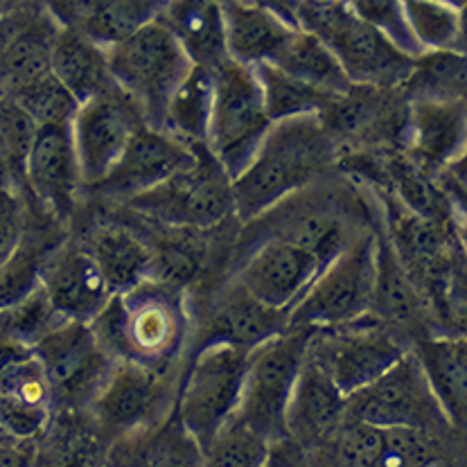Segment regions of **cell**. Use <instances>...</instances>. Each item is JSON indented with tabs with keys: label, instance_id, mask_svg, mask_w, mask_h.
Listing matches in <instances>:
<instances>
[{
	"label": "cell",
	"instance_id": "cell-1",
	"mask_svg": "<svg viewBox=\"0 0 467 467\" xmlns=\"http://www.w3.org/2000/svg\"><path fill=\"white\" fill-rule=\"evenodd\" d=\"M330 147L318 116L271 122L251 163L231 181L235 213L251 222L287 202L326 170Z\"/></svg>",
	"mask_w": 467,
	"mask_h": 467
},
{
	"label": "cell",
	"instance_id": "cell-2",
	"mask_svg": "<svg viewBox=\"0 0 467 467\" xmlns=\"http://www.w3.org/2000/svg\"><path fill=\"white\" fill-rule=\"evenodd\" d=\"M90 327L113 361H133L161 373L183 348L188 312L174 287L145 278L127 292L111 294Z\"/></svg>",
	"mask_w": 467,
	"mask_h": 467
},
{
	"label": "cell",
	"instance_id": "cell-3",
	"mask_svg": "<svg viewBox=\"0 0 467 467\" xmlns=\"http://www.w3.org/2000/svg\"><path fill=\"white\" fill-rule=\"evenodd\" d=\"M294 21L335 52L352 84L386 90L411 73L413 57L357 16L346 0H298Z\"/></svg>",
	"mask_w": 467,
	"mask_h": 467
},
{
	"label": "cell",
	"instance_id": "cell-4",
	"mask_svg": "<svg viewBox=\"0 0 467 467\" xmlns=\"http://www.w3.org/2000/svg\"><path fill=\"white\" fill-rule=\"evenodd\" d=\"M113 84L131 99L147 125L163 129L170 95L192 61L163 18H147L122 39L104 46Z\"/></svg>",
	"mask_w": 467,
	"mask_h": 467
},
{
	"label": "cell",
	"instance_id": "cell-5",
	"mask_svg": "<svg viewBox=\"0 0 467 467\" xmlns=\"http://www.w3.org/2000/svg\"><path fill=\"white\" fill-rule=\"evenodd\" d=\"M375 285V235L361 233L321 266L305 294L289 309V327L321 330L370 314Z\"/></svg>",
	"mask_w": 467,
	"mask_h": 467
},
{
	"label": "cell",
	"instance_id": "cell-6",
	"mask_svg": "<svg viewBox=\"0 0 467 467\" xmlns=\"http://www.w3.org/2000/svg\"><path fill=\"white\" fill-rule=\"evenodd\" d=\"M314 330L287 327L251 348L235 413L269 442L287 438V404Z\"/></svg>",
	"mask_w": 467,
	"mask_h": 467
},
{
	"label": "cell",
	"instance_id": "cell-7",
	"mask_svg": "<svg viewBox=\"0 0 467 467\" xmlns=\"http://www.w3.org/2000/svg\"><path fill=\"white\" fill-rule=\"evenodd\" d=\"M214 95L206 147L231 181L255 156L271 120L254 68L223 59L213 68Z\"/></svg>",
	"mask_w": 467,
	"mask_h": 467
},
{
	"label": "cell",
	"instance_id": "cell-8",
	"mask_svg": "<svg viewBox=\"0 0 467 467\" xmlns=\"http://www.w3.org/2000/svg\"><path fill=\"white\" fill-rule=\"evenodd\" d=\"M249 350L235 343L211 341L199 348L179 395L181 427L203 450L213 433L240 402Z\"/></svg>",
	"mask_w": 467,
	"mask_h": 467
},
{
	"label": "cell",
	"instance_id": "cell-9",
	"mask_svg": "<svg viewBox=\"0 0 467 467\" xmlns=\"http://www.w3.org/2000/svg\"><path fill=\"white\" fill-rule=\"evenodd\" d=\"M197 147L190 168L176 171L168 181L147 192L129 197L136 211L171 226L211 228L235 213L231 176L206 145Z\"/></svg>",
	"mask_w": 467,
	"mask_h": 467
},
{
	"label": "cell",
	"instance_id": "cell-10",
	"mask_svg": "<svg viewBox=\"0 0 467 467\" xmlns=\"http://www.w3.org/2000/svg\"><path fill=\"white\" fill-rule=\"evenodd\" d=\"M346 416L375 427H451L429 386L416 352L409 348L384 375L346 398Z\"/></svg>",
	"mask_w": 467,
	"mask_h": 467
},
{
	"label": "cell",
	"instance_id": "cell-11",
	"mask_svg": "<svg viewBox=\"0 0 467 467\" xmlns=\"http://www.w3.org/2000/svg\"><path fill=\"white\" fill-rule=\"evenodd\" d=\"M35 357L41 361L52 398L78 404L95 398L113 359L95 339L90 323L66 318L35 343Z\"/></svg>",
	"mask_w": 467,
	"mask_h": 467
},
{
	"label": "cell",
	"instance_id": "cell-12",
	"mask_svg": "<svg viewBox=\"0 0 467 467\" xmlns=\"http://www.w3.org/2000/svg\"><path fill=\"white\" fill-rule=\"evenodd\" d=\"M364 318L337 326L335 332L317 341L309 337L307 343L309 355L326 366L346 395L375 382L409 350L390 327H384V321L364 326Z\"/></svg>",
	"mask_w": 467,
	"mask_h": 467
},
{
	"label": "cell",
	"instance_id": "cell-13",
	"mask_svg": "<svg viewBox=\"0 0 467 467\" xmlns=\"http://www.w3.org/2000/svg\"><path fill=\"white\" fill-rule=\"evenodd\" d=\"M140 125L145 120L118 86L79 104L70 120V133L82 183H99Z\"/></svg>",
	"mask_w": 467,
	"mask_h": 467
},
{
	"label": "cell",
	"instance_id": "cell-14",
	"mask_svg": "<svg viewBox=\"0 0 467 467\" xmlns=\"http://www.w3.org/2000/svg\"><path fill=\"white\" fill-rule=\"evenodd\" d=\"M194 159L197 147L145 122L133 131L113 168L93 188L113 197H136L168 181L176 171L190 168Z\"/></svg>",
	"mask_w": 467,
	"mask_h": 467
},
{
	"label": "cell",
	"instance_id": "cell-15",
	"mask_svg": "<svg viewBox=\"0 0 467 467\" xmlns=\"http://www.w3.org/2000/svg\"><path fill=\"white\" fill-rule=\"evenodd\" d=\"M321 266L309 251L271 237L242 265L237 285L260 303L289 314Z\"/></svg>",
	"mask_w": 467,
	"mask_h": 467
},
{
	"label": "cell",
	"instance_id": "cell-16",
	"mask_svg": "<svg viewBox=\"0 0 467 467\" xmlns=\"http://www.w3.org/2000/svg\"><path fill=\"white\" fill-rule=\"evenodd\" d=\"M163 402L159 370L133 361H118L104 384L90 400L99 427L116 436H131L138 429L151 427V418Z\"/></svg>",
	"mask_w": 467,
	"mask_h": 467
},
{
	"label": "cell",
	"instance_id": "cell-17",
	"mask_svg": "<svg viewBox=\"0 0 467 467\" xmlns=\"http://www.w3.org/2000/svg\"><path fill=\"white\" fill-rule=\"evenodd\" d=\"M23 171L36 197L57 213L73 208L75 192L82 183L75 154L70 122L35 129L23 161Z\"/></svg>",
	"mask_w": 467,
	"mask_h": 467
},
{
	"label": "cell",
	"instance_id": "cell-18",
	"mask_svg": "<svg viewBox=\"0 0 467 467\" xmlns=\"http://www.w3.org/2000/svg\"><path fill=\"white\" fill-rule=\"evenodd\" d=\"M39 275L57 312L73 321H93L113 294L88 251L73 246L39 262Z\"/></svg>",
	"mask_w": 467,
	"mask_h": 467
},
{
	"label": "cell",
	"instance_id": "cell-19",
	"mask_svg": "<svg viewBox=\"0 0 467 467\" xmlns=\"http://www.w3.org/2000/svg\"><path fill=\"white\" fill-rule=\"evenodd\" d=\"M346 398L326 366L305 355L287 404V433L294 442L314 445L337 431L346 418Z\"/></svg>",
	"mask_w": 467,
	"mask_h": 467
},
{
	"label": "cell",
	"instance_id": "cell-20",
	"mask_svg": "<svg viewBox=\"0 0 467 467\" xmlns=\"http://www.w3.org/2000/svg\"><path fill=\"white\" fill-rule=\"evenodd\" d=\"M59 27L46 16L0 21V99H12L26 86L50 73V50Z\"/></svg>",
	"mask_w": 467,
	"mask_h": 467
},
{
	"label": "cell",
	"instance_id": "cell-21",
	"mask_svg": "<svg viewBox=\"0 0 467 467\" xmlns=\"http://www.w3.org/2000/svg\"><path fill=\"white\" fill-rule=\"evenodd\" d=\"M222 14L228 59L249 68L260 61H269L294 27H298L262 3L222 0Z\"/></svg>",
	"mask_w": 467,
	"mask_h": 467
},
{
	"label": "cell",
	"instance_id": "cell-22",
	"mask_svg": "<svg viewBox=\"0 0 467 467\" xmlns=\"http://www.w3.org/2000/svg\"><path fill=\"white\" fill-rule=\"evenodd\" d=\"M409 142L420 165H442L465 156V99L409 102Z\"/></svg>",
	"mask_w": 467,
	"mask_h": 467
},
{
	"label": "cell",
	"instance_id": "cell-23",
	"mask_svg": "<svg viewBox=\"0 0 467 467\" xmlns=\"http://www.w3.org/2000/svg\"><path fill=\"white\" fill-rule=\"evenodd\" d=\"M50 73L59 79L79 104L113 88L104 46L78 27H59L50 50Z\"/></svg>",
	"mask_w": 467,
	"mask_h": 467
},
{
	"label": "cell",
	"instance_id": "cell-24",
	"mask_svg": "<svg viewBox=\"0 0 467 467\" xmlns=\"http://www.w3.org/2000/svg\"><path fill=\"white\" fill-rule=\"evenodd\" d=\"M411 350L416 352L450 425L463 427L467 411V348L463 337L422 339Z\"/></svg>",
	"mask_w": 467,
	"mask_h": 467
},
{
	"label": "cell",
	"instance_id": "cell-25",
	"mask_svg": "<svg viewBox=\"0 0 467 467\" xmlns=\"http://www.w3.org/2000/svg\"><path fill=\"white\" fill-rule=\"evenodd\" d=\"M287 327V312L260 303L251 294H246L240 285H235V289L222 298V305L213 314L203 343L226 341L251 350L262 341L285 332Z\"/></svg>",
	"mask_w": 467,
	"mask_h": 467
},
{
	"label": "cell",
	"instance_id": "cell-26",
	"mask_svg": "<svg viewBox=\"0 0 467 467\" xmlns=\"http://www.w3.org/2000/svg\"><path fill=\"white\" fill-rule=\"evenodd\" d=\"M163 23L192 64L213 70L228 59L222 0H171L165 7Z\"/></svg>",
	"mask_w": 467,
	"mask_h": 467
},
{
	"label": "cell",
	"instance_id": "cell-27",
	"mask_svg": "<svg viewBox=\"0 0 467 467\" xmlns=\"http://www.w3.org/2000/svg\"><path fill=\"white\" fill-rule=\"evenodd\" d=\"M370 314L393 326H413L422 318L420 289L407 274L386 235L375 237V285Z\"/></svg>",
	"mask_w": 467,
	"mask_h": 467
},
{
	"label": "cell",
	"instance_id": "cell-28",
	"mask_svg": "<svg viewBox=\"0 0 467 467\" xmlns=\"http://www.w3.org/2000/svg\"><path fill=\"white\" fill-rule=\"evenodd\" d=\"M88 254L113 294L127 292L150 278L154 265L151 251L120 226H99L90 237Z\"/></svg>",
	"mask_w": 467,
	"mask_h": 467
},
{
	"label": "cell",
	"instance_id": "cell-29",
	"mask_svg": "<svg viewBox=\"0 0 467 467\" xmlns=\"http://www.w3.org/2000/svg\"><path fill=\"white\" fill-rule=\"evenodd\" d=\"M214 78L206 66L192 64L165 107L163 129L188 145H206L213 113Z\"/></svg>",
	"mask_w": 467,
	"mask_h": 467
},
{
	"label": "cell",
	"instance_id": "cell-30",
	"mask_svg": "<svg viewBox=\"0 0 467 467\" xmlns=\"http://www.w3.org/2000/svg\"><path fill=\"white\" fill-rule=\"evenodd\" d=\"M269 61L285 73L318 86V88L332 90L337 95L348 93L352 88V82L343 73L335 52L303 27H294L292 35L283 41V46L275 50Z\"/></svg>",
	"mask_w": 467,
	"mask_h": 467
},
{
	"label": "cell",
	"instance_id": "cell-31",
	"mask_svg": "<svg viewBox=\"0 0 467 467\" xmlns=\"http://www.w3.org/2000/svg\"><path fill=\"white\" fill-rule=\"evenodd\" d=\"M257 84L262 88L265 111L271 122L287 120V118L321 116L337 93L318 86L303 82L294 75L285 73L271 61H260L254 66Z\"/></svg>",
	"mask_w": 467,
	"mask_h": 467
},
{
	"label": "cell",
	"instance_id": "cell-32",
	"mask_svg": "<svg viewBox=\"0 0 467 467\" xmlns=\"http://www.w3.org/2000/svg\"><path fill=\"white\" fill-rule=\"evenodd\" d=\"M465 52L425 50L413 59V68L402 82L409 102H454L465 99Z\"/></svg>",
	"mask_w": 467,
	"mask_h": 467
},
{
	"label": "cell",
	"instance_id": "cell-33",
	"mask_svg": "<svg viewBox=\"0 0 467 467\" xmlns=\"http://www.w3.org/2000/svg\"><path fill=\"white\" fill-rule=\"evenodd\" d=\"M390 188L395 190V202L413 214L445 223L450 219V202L441 185L429 179L425 165L407 156H390L384 163Z\"/></svg>",
	"mask_w": 467,
	"mask_h": 467
},
{
	"label": "cell",
	"instance_id": "cell-34",
	"mask_svg": "<svg viewBox=\"0 0 467 467\" xmlns=\"http://www.w3.org/2000/svg\"><path fill=\"white\" fill-rule=\"evenodd\" d=\"M409 30L425 50L465 52L463 9L441 0H402Z\"/></svg>",
	"mask_w": 467,
	"mask_h": 467
},
{
	"label": "cell",
	"instance_id": "cell-35",
	"mask_svg": "<svg viewBox=\"0 0 467 467\" xmlns=\"http://www.w3.org/2000/svg\"><path fill=\"white\" fill-rule=\"evenodd\" d=\"M271 442L251 429L235 411L222 422L203 445L202 461L214 467H257L266 465Z\"/></svg>",
	"mask_w": 467,
	"mask_h": 467
},
{
	"label": "cell",
	"instance_id": "cell-36",
	"mask_svg": "<svg viewBox=\"0 0 467 467\" xmlns=\"http://www.w3.org/2000/svg\"><path fill=\"white\" fill-rule=\"evenodd\" d=\"M61 321L66 318L57 312L41 283L21 300L0 309V332L30 348Z\"/></svg>",
	"mask_w": 467,
	"mask_h": 467
},
{
	"label": "cell",
	"instance_id": "cell-37",
	"mask_svg": "<svg viewBox=\"0 0 467 467\" xmlns=\"http://www.w3.org/2000/svg\"><path fill=\"white\" fill-rule=\"evenodd\" d=\"M9 102L16 104L35 127L43 125H64L73 120L79 102L75 95L66 88L52 73L43 75L35 84L26 86L21 93L14 95Z\"/></svg>",
	"mask_w": 467,
	"mask_h": 467
},
{
	"label": "cell",
	"instance_id": "cell-38",
	"mask_svg": "<svg viewBox=\"0 0 467 467\" xmlns=\"http://www.w3.org/2000/svg\"><path fill=\"white\" fill-rule=\"evenodd\" d=\"M274 237L309 251L318 257L321 265H327L350 242L343 235L339 222L326 213H300L287 219Z\"/></svg>",
	"mask_w": 467,
	"mask_h": 467
},
{
	"label": "cell",
	"instance_id": "cell-39",
	"mask_svg": "<svg viewBox=\"0 0 467 467\" xmlns=\"http://www.w3.org/2000/svg\"><path fill=\"white\" fill-rule=\"evenodd\" d=\"M346 3L357 16L364 18L368 26L382 32L386 39L395 43L409 57L416 59L420 55L422 47L418 46L416 36L409 30L402 0H346Z\"/></svg>",
	"mask_w": 467,
	"mask_h": 467
},
{
	"label": "cell",
	"instance_id": "cell-40",
	"mask_svg": "<svg viewBox=\"0 0 467 467\" xmlns=\"http://www.w3.org/2000/svg\"><path fill=\"white\" fill-rule=\"evenodd\" d=\"M442 454L433 431L418 427H386L382 465H438Z\"/></svg>",
	"mask_w": 467,
	"mask_h": 467
},
{
	"label": "cell",
	"instance_id": "cell-41",
	"mask_svg": "<svg viewBox=\"0 0 467 467\" xmlns=\"http://www.w3.org/2000/svg\"><path fill=\"white\" fill-rule=\"evenodd\" d=\"M341 427V425H339ZM335 459L341 465L375 467L382 465L384 429L352 418L346 427L335 431Z\"/></svg>",
	"mask_w": 467,
	"mask_h": 467
},
{
	"label": "cell",
	"instance_id": "cell-42",
	"mask_svg": "<svg viewBox=\"0 0 467 467\" xmlns=\"http://www.w3.org/2000/svg\"><path fill=\"white\" fill-rule=\"evenodd\" d=\"M0 393L30 404H46V407L52 400L43 366L35 355L16 361L0 375Z\"/></svg>",
	"mask_w": 467,
	"mask_h": 467
},
{
	"label": "cell",
	"instance_id": "cell-43",
	"mask_svg": "<svg viewBox=\"0 0 467 467\" xmlns=\"http://www.w3.org/2000/svg\"><path fill=\"white\" fill-rule=\"evenodd\" d=\"M0 425L14 442H30L41 436L47 425V407L0 393Z\"/></svg>",
	"mask_w": 467,
	"mask_h": 467
},
{
	"label": "cell",
	"instance_id": "cell-44",
	"mask_svg": "<svg viewBox=\"0 0 467 467\" xmlns=\"http://www.w3.org/2000/svg\"><path fill=\"white\" fill-rule=\"evenodd\" d=\"M41 283L39 260L35 254L21 249L0 266V309L21 300Z\"/></svg>",
	"mask_w": 467,
	"mask_h": 467
},
{
	"label": "cell",
	"instance_id": "cell-45",
	"mask_svg": "<svg viewBox=\"0 0 467 467\" xmlns=\"http://www.w3.org/2000/svg\"><path fill=\"white\" fill-rule=\"evenodd\" d=\"M23 246V208L12 188L0 183V266Z\"/></svg>",
	"mask_w": 467,
	"mask_h": 467
},
{
	"label": "cell",
	"instance_id": "cell-46",
	"mask_svg": "<svg viewBox=\"0 0 467 467\" xmlns=\"http://www.w3.org/2000/svg\"><path fill=\"white\" fill-rule=\"evenodd\" d=\"M32 355H35V350H32L30 346H26V343L12 339V337H7L5 332H0V375H3L12 364L27 359V357Z\"/></svg>",
	"mask_w": 467,
	"mask_h": 467
},
{
	"label": "cell",
	"instance_id": "cell-47",
	"mask_svg": "<svg viewBox=\"0 0 467 467\" xmlns=\"http://www.w3.org/2000/svg\"><path fill=\"white\" fill-rule=\"evenodd\" d=\"M26 445H0V467L5 465H26Z\"/></svg>",
	"mask_w": 467,
	"mask_h": 467
},
{
	"label": "cell",
	"instance_id": "cell-48",
	"mask_svg": "<svg viewBox=\"0 0 467 467\" xmlns=\"http://www.w3.org/2000/svg\"><path fill=\"white\" fill-rule=\"evenodd\" d=\"M0 445H27V442H14L12 438H9V433L5 431V427L0 425Z\"/></svg>",
	"mask_w": 467,
	"mask_h": 467
},
{
	"label": "cell",
	"instance_id": "cell-49",
	"mask_svg": "<svg viewBox=\"0 0 467 467\" xmlns=\"http://www.w3.org/2000/svg\"><path fill=\"white\" fill-rule=\"evenodd\" d=\"M441 3L451 5V7H456V9H465V3H467V0H441Z\"/></svg>",
	"mask_w": 467,
	"mask_h": 467
},
{
	"label": "cell",
	"instance_id": "cell-50",
	"mask_svg": "<svg viewBox=\"0 0 467 467\" xmlns=\"http://www.w3.org/2000/svg\"><path fill=\"white\" fill-rule=\"evenodd\" d=\"M9 5H12V3H9V0H0V21H3L5 14L9 12Z\"/></svg>",
	"mask_w": 467,
	"mask_h": 467
},
{
	"label": "cell",
	"instance_id": "cell-51",
	"mask_svg": "<svg viewBox=\"0 0 467 467\" xmlns=\"http://www.w3.org/2000/svg\"><path fill=\"white\" fill-rule=\"evenodd\" d=\"M9 3H26V5H30V3H39V0H9Z\"/></svg>",
	"mask_w": 467,
	"mask_h": 467
},
{
	"label": "cell",
	"instance_id": "cell-52",
	"mask_svg": "<svg viewBox=\"0 0 467 467\" xmlns=\"http://www.w3.org/2000/svg\"><path fill=\"white\" fill-rule=\"evenodd\" d=\"M244 3H257V0H244Z\"/></svg>",
	"mask_w": 467,
	"mask_h": 467
}]
</instances>
